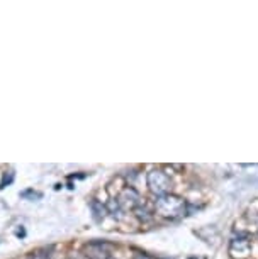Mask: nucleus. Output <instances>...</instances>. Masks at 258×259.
<instances>
[{"label":"nucleus","mask_w":258,"mask_h":259,"mask_svg":"<svg viewBox=\"0 0 258 259\" xmlns=\"http://www.w3.org/2000/svg\"><path fill=\"white\" fill-rule=\"evenodd\" d=\"M155 210H157L162 217L177 219V217H180V215L186 213L187 203L183 198L167 193V195H163V197H158V200L155 202Z\"/></svg>","instance_id":"1"},{"label":"nucleus","mask_w":258,"mask_h":259,"mask_svg":"<svg viewBox=\"0 0 258 259\" xmlns=\"http://www.w3.org/2000/svg\"><path fill=\"white\" fill-rule=\"evenodd\" d=\"M139 200H141L139 195L134 188H126L124 192L121 193L118 202L121 207H124V208H136L139 205Z\"/></svg>","instance_id":"3"},{"label":"nucleus","mask_w":258,"mask_h":259,"mask_svg":"<svg viewBox=\"0 0 258 259\" xmlns=\"http://www.w3.org/2000/svg\"><path fill=\"white\" fill-rule=\"evenodd\" d=\"M138 259H150V257H146V256H139Z\"/></svg>","instance_id":"7"},{"label":"nucleus","mask_w":258,"mask_h":259,"mask_svg":"<svg viewBox=\"0 0 258 259\" xmlns=\"http://www.w3.org/2000/svg\"><path fill=\"white\" fill-rule=\"evenodd\" d=\"M250 242L246 239H236V241L231 242V252L233 256H240V257H245L250 254Z\"/></svg>","instance_id":"4"},{"label":"nucleus","mask_w":258,"mask_h":259,"mask_svg":"<svg viewBox=\"0 0 258 259\" xmlns=\"http://www.w3.org/2000/svg\"><path fill=\"white\" fill-rule=\"evenodd\" d=\"M146 183H148L150 192L158 195V197H163V195L168 193V190L172 188V182H170L168 175L162 169H153L148 173L146 177Z\"/></svg>","instance_id":"2"},{"label":"nucleus","mask_w":258,"mask_h":259,"mask_svg":"<svg viewBox=\"0 0 258 259\" xmlns=\"http://www.w3.org/2000/svg\"><path fill=\"white\" fill-rule=\"evenodd\" d=\"M90 208H92V212H94V219L97 222L104 221V217L107 213V208L104 207V205H102L100 202H97V200H94V202L90 203Z\"/></svg>","instance_id":"5"},{"label":"nucleus","mask_w":258,"mask_h":259,"mask_svg":"<svg viewBox=\"0 0 258 259\" xmlns=\"http://www.w3.org/2000/svg\"><path fill=\"white\" fill-rule=\"evenodd\" d=\"M21 197L22 198H26V200H41L43 198V193L41 192H34V190H26V192H22L21 193Z\"/></svg>","instance_id":"6"}]
</instances>
